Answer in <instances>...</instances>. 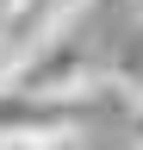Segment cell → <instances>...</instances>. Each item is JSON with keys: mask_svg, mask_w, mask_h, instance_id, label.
<instances>
[{"mask_svg": "<svg viewBox=\"0 0 143 150\" xmlns=\"http://www.w3.org/2000/svg\"><path fill=\"white\" fill-rule=\"evenodd\" d=\"M0 150H81L75 138H0Z\"/></svg>", "mask_w": 143, "mask_h": 150, "instance_id": "3", "label": "cell"}, {"mask_svg": "<svg viewBox=\"0 0 143 150\" xmlns=\"http://www.w3.org/2000/svg\"><path fill=\"white\" fill-rule=\"evenodd\" d=\"M13 69V44H6V31H0V75Z\"/></svg>", "mask_w": 143, "mask_h": 150, "instance_id": "4", "label": "cell"}, {"mask_svg": "<svg viewBox=\"0 0 143 150\" xmlns=\"http://www.w3.org/2000/svg\"><path fill=\"white\" fill-rule=\"evenodd\" d=\"M106 100H124L112 81L68 94H0V138H75Z\"/></svg>", "mask_w": 143, "mask_h": 150, "instance_id": "1", "label": "cell"}, {"mask_svg": "<svg viewBox=\"0 0 143 150\" xmlns=\"http://www.w3.org/2000/svg\"><path fill=\"white\" fill-rule=\"evenodd\" d=\"M75 6L81 0H0V31H6V44H13V63H19L31 44H44Z\"/></svg>", "mask_w": 143, "mask_h": 150, "instance_id": "2", "label": "cell"}]
</instances>
